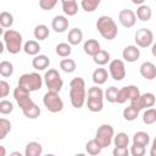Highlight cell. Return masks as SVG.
I'll return each mask as SVG.
<instances>
[{
    "label": "cell",
    "instance_id": "cell-1",
    "mask_svg": "<svg viewBox=\"0 0 156 156\" xmlns=\"http://www.w3.org/2000/svg\"><path fill=\"white\" fill-rule=\"evenodd\" d=\"M69 100L74 108H82L87 102L85 82L82 77H74L69 82Z\"/></svg>",
    "mask_w": 156,
    "mask_h": 156
},
{
    "label": "cell",
    "instance_id": "cell-2",
    "mask_svg": "<svg viewBox=\"0 0 156 156\" xmlns=\"http://www.w3.org/2000/svg\"><path fill=\"white\" fill-rule=\"evenodd\" d=\"M95 26H96V29L100 33V35L106 40H113L118 34L117 24L111 16H107V15L100 16L98 18Z\"/></svg>",
    "mask_w": 156,
    "mask_h": 156
},
{
    "label": "cell",
    "instance_id": "cell-3",
    "mask_svg": "<svg viewBox=\"0 0 156 156\" xmlns=\"http://www.w3.org/2000/svg\"><path fill=\"white\" fill-rule=\"evenodd\" d=\"M2 41L5 44L9 54L16 55L23 50V38L22 34L15 29H7L2 33Z\"/></svg>",
    "mask_w": 156,
    "mask_h": 156
},
{
    "label": "cell",
    "instance_id": "cell-4",
    "mask_svg": "<svg viewBox=\"0 0 156 156\" xmlns=\"http://www.w3.org/2000/svg\"><path fill=\"white\" fill-rule=\"evenodd\" d=\"M105 94L99 85H93L88 89L87 107L91 112H100L104 107Z\"/></svg>",
    "mask_w": 156,
    "mask_h": 156
},
{
    "label": "cell",
    "instance_id": "cell-5",
    "mask_svg": "<svg viewBox=\"0 0 156 156\" xmlns=\"http://www.w3.org/2000/svg\"><path fill=\"white\" fill-rule=\"evenodd\" d=\"M44 84V78L37 73V72H30V73H24L18 78V85L23 87L28 91H37L40 90Z\"/></svg>",
    "mask_w": 156,
    "mask_h": 156
},
{
    "label": "cell",
    "instance_id": "cell-6",
    "mask_svg": "<svg viewBox=\"0 0 156 156\" xmlns=\"http://www.w3.org/2000/svg\"><path fill=\"white\" fill-rule=\"evenodd\" d=\"M43 104L46 110L51 113H57L63 110V101L57 91L48 90L43 96Z\"/></svg>",
    "mask_w": 156,
    "mask_h": 156
},
{
    "label": "cell",
    "instance_id": "cell-7",
    "mask_svg": "<svg viewBox=\"0 0 156 156\" xmlns=\"http://www.w3.org/2000/svg\"><path fill=\"white\" fill-rule=\"evenodd\" d=\"M113 136H115V129L111 124L107 123L101 124L95 133V140L102 146V149L108 147L113 143Z\"/></svg>",
    "mask_w": 156,
    "mask_h": 156
},
{
    "label": "cell",
    "instance_id": "cell-8",
    "mask_svg": "<svg viewBox=\"0 0 156 156\" xmlns=\"http://www.w3.org/2000/svg\"><path fill=\"white\" fill-rule=\"evenodd\" d=\"M44 84L48 88V90H52V91H57L60 93V90L63 87V80L58 73L57 69L55 68H49L45 74H44Z\"/></svg>",
    "mask_w": 156,
    "mask_h": 156
},
{
    "label": "cell",
    "instance_id": "cell-9",
    "mask_svg": "<svg viewBox=\"0 0 156 156\" xmlns=\"http://www.w3.org/2000/svg\"><path fill=\"white\" fill-rule=\"evenodd\" d=\"M134 40L136 46L139 48H143V49L150 48L154 44V33L149 28H140L135 32Z\"/></svg>",
    "mask_w": 156,
    "mask_h": 156
},
{
    "label": "cell",
    "instance_id": "cell-10",
    "mask_svg": "<svg viewBox=\"0 0 156 156\" xmlns=\"http://www.w3.org/2000/svg\"><path fill=\"white\" fill-rule=\"evenodd\" d=\"M108 73H110V76L112 77L113 80H117V82L122 80L127 74L126 65H124L123 60L115 58V60L110 61V63H108Z\"/></svg>",
    "mask_w": 156,
    "mask_h": 156
},
{
    "label": "cell",
    "instance_id": "cell-11",
    "mask_svg": "<svg viewBox=\"0 0 156 156\" xmlns=\"http://www.w3.org/2000/svg\"><path fill=\"white\" fill-rule=\"evenodd\" d=\"M30 91H28L27 89H24L23 87L21 85H17L15 89H13V98L17 102V105L20 106L21 110H24L27 108L29 105H32L34 101L32 100L30 95H29Z\"/></svg>",
    "mask_w": 156,
    "mask_h": 156
},
{
    "label": "cell",
    "instance_id": "cell-12",
    "mask_svg": "<svg viewBox=\"0 0 156 156\" xmlns=\"http://www.w3.org/2000/svg\"><path fill=\"white\" fill-rule=\"evenodd\" d=\"M140 95V90L136 85H126L123 88L119 89V93H118V96H117V104H124L127 100L130 101L135 98H138Z\"/></svg>",
    "mask_w": 156,
    "mask_h": 156
},
{
    "label": "cell",
    "instance_id": "cell-13",
    "mask_svg": "<svg viewBox=\"0 0 156 156\" xmlns=\"http://www.w3.org/2000/svg\"><path fill=\"white\" fill-rule=\"evenodd\" d=\"M129 102H130V105H134L135 107H138L141 111L144 108L152 107L156 102V98L152 93H144V94H140L138 98L130 100Z\"/></svg>",
    "mask_w": 156,
    "mask_h": 156
},
{
    "label": "cell",
    "instance_id": "cell-14",
    "mask_svg": "<svg viewBox=\"0 0 156 156\" xmlns=\"http://www.w3.org/2000/svg\"><path fill=\"white\" fill-rule=\"evenodd\" d=\"M118 21L124 28H132L135 26L136 15L129 9H123L118 13Z\"/></svg>",
    "mask_w": 156,
    "mask_h": 156
},
{
    "label": "cell",
    "instance_id": "cell-15",
    "mask_svg": "<svg viewBox=\"0 0 156 156\" xmlns=\"http://www.w3.org/2000/svg\"><path fill=\"white\" fill-rule=\"evenodd\" d=\"M122 57L127 62H135L140 57V49L136 45H128L122 51Z\"/></svg>",
    "mask_w": 156,
    "mask_h": 156
},
{
    "label": "cell",
    "instance_id": "cell-16",
    "mask_svg": "<svg viewBox=\"0 0 156 156\" xmlns=\"http://www.w3.org/2000/svg\"><path fill=\"white\" fill-rule=\"evenodd\" d=\"M139 72L141 77L145 78L146 80H152L156 78V66L150 61L143 62L139 67Z\"/></svg>",
    "mask_w": 156,
    "mask_h": 156
},
{
    "label": "cell",
    "instance_id": "cell-17",
    "mask_svg": "<svg viewBox=\"0 0 156 156\" xmlns=\"http://www.w3.org/2000/svg\"><path fill=\"white\" fill-rule=\"evenodd\" d=\"M68 24H69V22L67 20V17L63 16V15H57L51 21V28L54 29L55 33H63V32H66L67 28H68Z\"/></svg>",
    "mask_w": 156,
    "mask_h": 156
},
{
    "label": "cell",
    "instance_id": "cell-18",
    "mask_svg": "<svg viewBox=\"0 0 156 156\" xmlns=\"http://www.w3.org/2000/svg\"><path fill=\"white\" fill-rule=\"evenodd\" d=\"M49 65H50V60L46 55L38 54L32 58V66L37 71H44L49 67Z\"/></svg>",
    "mask_w": 156,
    "mask_h": 156
},
{
    "label": "cell",
    "instance_id": "cell-19",
    "mask_svg": "<svg viewBox=\"0 0 156 156\" xmlns=\"http://www.w3.org/2000/svg\"><path fill=\"white\" fill-rule=\"evenodd\" d=\"M83 50L88 56L93 57L94 55H96L101 50V46H100V43L96 39H88L83 45Z\"/></svg>",
    "mask_w": 156,
    "mask_h": 156
},
{
    "label": "cell",
    "instance_id": "cell-20",
    "mask_svg": "<svg viewBox=\"0 0 156 156\" xmlns=\"http://www.w3.org/2000/svg\"><path fill=\"white\" fill-rule=\"evenodd\" d=\"M61 5H62V11L66 16L71 17L74 16L78 12V4L77 0H61Z\"/></svg>",
    "mask_w": 156,
    "mask_h": 156
},
{
    "label": "cell",
    "instance_id": "cell-21",
    "mask_svg": "<svg viewBox=\"0 0 156 156\" xmlns=\"http://www.w3.org/2000/svg\"><path fill=\"white\" fill-rule=\"evenodd\" d=\"M108 74L110 73L105 68H96L91 74V79H93L95 85H102V84L106 83V80L108 78Z\"/></svg>",
    "mask_w": 156,
    "mask_h": 156
},
{
    "label": "cell",
    "instance_id": "cell-22",
    "mask_svg": "<svg viewBox=\"0 0 156 156\" xmlns=\"http://www.w3.org/2000/svg\"><path fill=\"white\" fill-rule=\"evenodd\" d=\"M135 15H136L138 20H140V21H143V22H147V21H150L151 17H152V10H151V7H150L149 5L143 4V5H139V6H138Z\"/></svg>",
    "mask_w": 156,
    "mask_h": 156
},
{
    "label": "cell",
    "instance_id": "cell-23",
    "mask_svg": "<svg viewBox=\"0 0 156 156\" xmlns=\"http://www.w3.org/2000/svg\"><path fill=\"white\" fill-rule=\"evenodd\" d=\"M43 154V146L38 141H29L26 145L24 155L26 156H40Z\"/></svg>",
    "mask_w": 156,
    "mask_h": 156
},
{
    "label": "cell",
    "instance_id": "cell-24",
    "mask_svg": "<svg viewBox=\"0 0 156 156\" xmlns=\"http://www.w3.org/2000/svg\"><path fill=\"white\" fill-rule=\"evenodd\" d=\"M67 40L71 45H78L82 43L83 40V32L79 29V28H72L69 29L68 32V35H67Z\"/></svg>",
    "mask_w": 156,
    "mask_h": 156
},
{
    "label": "cell",
    "instance_id": "cell-25",
    "mask_svg": "<svg viewBox=\"0 0 156 156\" xmlns=\"http://www.w3.org/2000/svg\"><path fill=\"white\" fill-rule=\"evenodd\" d=\"M40 44L37 40H28L23 45V51L29 56H35L40 51Z\"/></svg>",
    "mask_w": 156,
    "mask_h": 156
},
{
    "label": "cell",
    "instance_id": "cell-26",
    "mask_svg": "<svg viewBox=\"0 0 156 156\" xmlns=\"http://www.w3.org/2000/svg\"><path fill=\"white\" fill-rule=\"evenodd\" d=\"M22 112H23V115H24L28 119H37V118L40 116V113H41L40 107H39L35 102H33L32 105H29L27 108L22 110Z\"/></svg>",
    "mask_w": 156,
    "mask_h": 156
},
{
    "label": "cell",
    "instance_id": "cell-27",
    "mask_svg": "<svg viewBox=\"0 0 156 156\" xmlns=\"http://www.w3.org/2000/svg\"><path fill=\"white\" fill-rule=\"evenodd\" d=\"M139 112H140V110L138 107H135L134 105H129L123 110V118L128 122H133L138 118Z\"/></svg>",
    "mask_w": 156,
    "mask_h": 156
},
{
    "label": "cell",
    "instance_id": "cell-28",
    "mask_svg": "<svg viewBox=\"0 0 156 156\" xmlns=\"http://www.w3.org/2000/svg\"><path fill=\"white\" fill-rule=\"evenodd\" d=\"M49 33H50V30H49V27L48 26H45V24H38V26H35V28H34V30H33V34H34V38L37 39V40H45L48 37H49Z\"/></svg>",
    "mask_w": 156,
    "mask_h": 156
},
{
    "label": "cell",
    "instance_id": "cell-29",
    "mask_svg": "<svg viewBox=\"0 0 156 156\" xmlns=\"http://www.w3.org/2000/svg\"><path fill=\"white\" fill-rule=\"evenodd\" d=\"M85 151H87L89 155L95 156V155H99V154L102 151V146H101V145L95 140V138H94V139L89 140V141L85 144Z\"/></svg>",
    "mask_w": 156,
    "mask_h": 156
},
{
    "label": "cell",
    "instance_id": "cell-30",
    "mask_svg": "<svg viewBox=\"0 0 156 156\" xmlns=\"http://www.w3.org/2000/svg\"><path fill=\"white\" fill-rule=\"evenodd\" d=\"M110 52L101 49L96 55L93 56V61L99 66H105L107 62H110Z\"/></svg>",
    "mask_w": 156,
    "mask_h": 156
},
{
    "label": "cell",
    "instance_id": "cell-31",
    "mask_svg": "<svg viewBox=\"0 0 156 156\" xmlns=\"http://www.w3.org/2000/svg\"><path fill=\"white\" fill-rule=\"evenodd\" d=\"M55 51L60 57H68L72 52V45L69 43H58L55 48Z\"/></svg>",
    "mask_w": 156,
    "mask_h": 156
},
{
    "label": "cell",
    "instance_id": "cell-32",
    "mask_svg": "<svg viewBox=\"0 0 156 156\" xmlns=\"http://www.w3.org/2000/svg\"><path fill=\"white\" fill-rule=\"evenodd\" d=\"M60 68L65 73H73L77 68V63L72 58H62L60 61Z\"/></svg>",
    "mask_w": 156,
    "mask_h": 156
},
{
    "label": "cell",
    "instance_id": "cell-33",
    "mask_svg": "<svg viewBox=\"0 0 156 156\" xmlns=\"http://www.w3.org/2000/svg\"><path fill=\"white\" fill-rule=\"evenodd\" d=\"M0 74L4 78H10L13 74V65L10 61L0 62Z\"/></svg>",
    "mask_w": 156,
    "mask_h": 156
},
{
    "label": "cell",
    "instance_id": "cell-34",
    "mask_svg": "<svg viewBox=\"0 0 156 156\" xmlns=\"http://www.w3.org/2000/svg\"><path fill=\"white\" fill-rule=\"evenodd\" d=\"M133 143H136V144H141V145L147 146L149 143H150V135L146 132L139 130V132L134 133V135H133Z\"/></svg>",
    "mask_w": 156,
    "mask_h": 156
},
{
    "label": "cell",
    "instance_id": "cell-35",
    "mask_svg": "<svg viewBox=\"0 0 156 156\" xmlns=\"http://www.w3.org/2000/svg\"><path fill=\"white\" fill-rule=\"evenodd\" d=\"M100 4L101 0H80V6L85 12H94Z\"/></svg>",
    "mask_w": 156,
    "mask_h": 156
},
{
    "label": "cell",
    "instance_id": "cell-36",
    "mask_svg": "<svg viewBox=\"0 0 156 156\" xmlns=\"http://www.w3.org/2000/svg\"><path fill=\"white\" fill-rule=\"evenodd\" d=\"M13 24V16L7 11H2L0 13V26L2 28H11Z\"/></svg>",
    "mask_w": 156,
    "mask_h": 156
},
{
    "label": "cell",
    "instance_id": "cell-37",
    "mask_svg": "<svg viewBox=\"0 0 156 156\" xmlns=\"http://www.w3.org/2000/svg\"><path fill=\"white\" fill-rule=\"evenodd\" d=\"M143 122L145 124H154L156 122V108L149 107L143 113Z\"/></svg>",
    "mask_w": 156,
    "mask_h": 156
},
{
    "label": "cell",
    "instance_id": "cell-38",
    "mask_svg": "<svg viewBox=\"0 0 156 156\" xmlns=\"http://www.w3.org/2000/svg\"><path fill=\"white\" fill-rule=\"evenodd\" d=\"M113 144L115 146H128L129 144V136L124 132H119L113 136Z\"/></svg>",
    "mask_w": 156,
    "mask_h": 156
},
{
    "label": "cell",
    "instance_id": "cell-39",
    "mask_svg": "<svg viewBox=\"0 0 156 156\" xmlns=\"http://www.w3.org/2000/svg\"><path fill=\"white\" fill-rule=\"evenodd\" d=\"M118 93H119V89H118V88H116V87H113V85H111V87H110V88H107V89H106V91L104 93V94H105V99L107 100V102H111V104L117 102Z\"/></svg>",
    "mask_w": 156,
    "mask_h": 156
},
{
    "label": "cell",
    "instance_id": "cell-40",
    "mask_svg": "<svg viewBox=\"0 0 156 156\" xmlns=\"http://www.w3.org/2000/svg\"><path fill=\"white\" fill-rule=\"evenodd\" d=\"M11 130V122L6 118H0V140L5 139Z\"/></svg>",
    "mask_w": 156,
    "mask_h": 156
},
{
    "label": "cell",
    "instance_id": "cell-41",
    "mask_svg": "<svg viewBox=\"0 0 156 156\" xmlns=\"http://www.w3.org/2000/svg\"><path fill=\"white\" fill-rule=\"evenodd\" d=\"M13 111V104L9 100L2 99L0 101V113L1 115H10Z\"/></svg>",
    "mask_w": 156,
    "mask_h": 156
},
{
    "label": "cell",
    "instance_id": "cell-42",
    "mask_svg": "<svg viewBox=\"0 0 156 156\" xmlns=\"http://www.w3.org/2000/svg\"><path fill=\"white\" fill-rule=\"evenodd\" d=\"M145 145H141V144H136V143H133V145L130 146V155L132 156H144L145 155Z\"/></svg>",
    "mask_w": 156,
    "mask_h": 156
},
{
    "label": "cell",
    "instance_id": "cell-43",
    "mask_svg": "<svg viewBox=\"0 0 156 156\" xmlns=\"http://www.w3.org/2000/svg\"><path fill=\"white\" fill-rule=\"evenodd\" d=\"M57 2H58V0H39V6L41 10L50 11L57 5Z\"/></svg>",
    "mask_w": 156,
    "mask_h": 156
},
{
    "label": "cell",
    "instance_id": "cell-44",
    "mask_svg": "<svg viewBox=\"0 0 156 156\" xmlns=\"http://www.w3.org/2000/svg\"><path fill=\"white\" fill-rule=\"evenodd\" d=\"M112 154L113 156H128L130 152L127 146H115Z\"/></svg>",
    "mask_w": 156,
    "mask_h": 156
},
{
    "label": "cell",
    "instance_id": "cell-45",
    "mask_svg": "<svg viewBox=\"0 0 156 156\" xmlns=\"http://www.w3.org/2000/svg\"><path fill=\"white\" fill-rule=\"evenodd\" d=\"M10 94V84L6 80H0V95L1 98H6Z\"/></svg>",
    "mask_w": 156,
    "mask_h": 156
},
{
    "label": "cell",
    "instance_id": "cell-46",
    "mask_svg": "<svg viewBox=\"0 0 156 156\" xmlns=\"http://www.w3.org/2000/svg\"><path fill=\"white\" fill-rule=\"evenodd\" d=\"M150 156H156V136H155V139L152 140V144H151Z\"/></svg>",
    "mask_w": 156,
    "mask_h": 156
},
{
    "label": "cell",
    "instance_id": "cell-47",
    "mask_svg": "<svg viewBox=\"0 0 156 156\" xmlns=\"http://www.w3.org/2000/svg\"><path fill=\"white\" fill-rule=\"evenodd\" d=\"M151 54L154 57H156V41H154V44L151 45Z\"/></svg>",
    "mask_w": 156,
    "mask_h": 156
},
{
    "label": "cell",
    "instance_id": "cell-48",
    "mask_svg": "<svg viewBox=\"0 0 156 156\" xmlns=\"http://www.w3.org/2000/svg\"><path fill=\"white\" fill-rule=\"evenodd\" d=\"M130 1H132L134 5H138V6H139V5H143L146 0H130Z\"/></svg>",
    "mask_w": 156,
    "mask_h": 156
},
{
    "label": "cell",
    "instance_id": "cell-49",
    "mask_svg": "<svg viewBox=\"0 0 156 156\" xmlns=\"http://www.w3.org/2000/svg\"><path fill=\"white\" fill-rule=\"evenodd\" d=\"M6 155V151H5V146L0 145V156H5Z\"/></svg>",
    "mask_w": 156,
    "mask_h": 156
},
{
    "label": "cell",
    "instance_id": "cell-50",
    "mask_svg": "<svg viewBox=\"0 0 156 156\" xmlns=\"http://www.w3.org/2000/svg\"><path fill=\"white\" fill-rule=\"evenodd\" d=\"M10 155H11V156H22V154L18 152V151H13V152H11Z\"/></svg>",
    "mask_w": 156,
    "mask_h": 156
}]
</instances>
